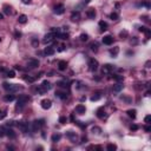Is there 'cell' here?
Masks as SVG:
<instances>
[{
	"label": "cell",
	"mask_w": 151,
	"mask_h": 151,
	"mask_svg": "<svg viewBox=\"0 0 151 151\" xmlns=\"http://www.w3.org/2000/svg\"><path fill=\"white\" fill-rule=\"evenodd\" d=\"M2 86H4V89L8 92H17V91H19V90H23V89H24L23 86H19V85H17V84H8V83H4Z\"/></svg>",
	"instance_id": "6da1fadb"
},
{
	"label": "cell",
	"mask_w": 151,
	"mask_h": 151,
	"mask_svg": "<svg viewBox=\"0 0 151 151\" xmlns=\"http://www.w3.org/2000/svg\"><path fill=\"white\" fill-rule=\"evenodd\" d=\"M28 99H30V97H28V96L21 94L19 98H18V100H17V109H21V107H24V106H25V104L28 102Z\"/></svg>",
	"instance_id": "7a4b0ae2"
},
{
	"label": "cell",
	"mask_w": 151,
	"mask_h": 151,
	"mask_svg": "<svg viewBox=\"0 0 151 151\" xmlns=\"http://www.w3.org/2000/svg\"><path fill=\"white\" fill-rule=\"evenodd\" d=\"M45 125V120L44 119H37L33 122V131H38L43 126Z\"/></svg>",
	"instance_id": "3957f363"
},
{
	"label": "cell",
	"mask_w": 151,
	"mask_h": 151,
	"mask_svg": "<svg viewBox=\"0 0 151 151\" xmlns=\"http://www.w3.org/2000/svg\"><path fill=\"white\" fill-rule=\"evenodd\" d=\"M98 66H99V64L96 59L92 58V59L89 60V70H90V71H92V72L97 71V70H98Z\"/></svg>",
	"instance_id": "277c9868"
},
{
	"label": "cell",
	"mask_w": 151,
	"mask_h": 151,
	"mask_svg": "<svg viewBox=\"0 0 151 151\" xmlns=\"http://www.w3.org/2000/svg\"><path fill=\"white\" fill-rule=\"evenodd\" d=\"M54 38H56V34L52 32L47 33L45 37H44V39H43V43L45 44V45H47V44H51L53 40H54Z\"/></svg>",
	"instance_id": "5b68a950"
},
{
	"label": "cell",
	"mask_w": 151,
	"mask_h": 151,
	"mask_svg": "<svg viewBox=\"0 0 151 151\" xmlns=\"http://www.w3.org/2000/svg\"><path fill=\"white\" fill-rule=\"evenodd\" d=\"M17 126H18V129H19L21 132H27L28 131V123H26V122H18V124H17Z\"/></svg>",
	"instance_id": "8992f818"
},
{
	"label": "cell",
	"mask_w": 151,
	"mask_h": 151,
	"mask_svg": "<svg viewBox=\"0 0 151 151\" xmlns=\"http://www.w3.org/2000/svg\"><path fill=\"white\" fill-rule=\"evenodd\" d=\"M39 66V61L37 59H30L27 63V69L28 70H33V69H37Z\"/></svg>",
	"instance_id": "52a82bcc"
},
{
	"label": "cell",
	"mask_w": 151,
	"mask_h": 151,
	"mask_svg": "<svg viewBox=\"0 0 151 151\" xmlns=\"http://www.w3.org/2000/svg\"><path fill=\"white\" fill-rule=\"evenodd\" d=\"M66 137L69 138L72 143H76L77 142V139H78V136H77V133L73 131H67L66 132Z\"/></svg>",
	"instance_id": "ba28073f"
},
{
	"label": "cell",
	"mask_w": 151,
	"mask_h": 151,
	"mask_svg": "<svg viewBox=\"0 0 151 151\" xmlns=\"http://www.w3.org/2000/svg\"><path fill=\"white\" fill-rule=\"evenodd\" d=\"M41 107L44 109V110H48L51 106H52V100L51 99H44V100H41Z\"/></svg>",
	"instance_id": "9c48e42d"
},
{
	"label": "cell",
	"mask_w": 151,
	"mask_h": 151,
	"mask_svg": "<svg viewBox=\"0 0 151 151\" xmlns=\"http://www.w3.org/2000/svg\"><path fill=\"white\" fill-rule=\"evenodd\" d=\"M64 12H65V7H64V5L59 4V5H57V6L54 7V13L56 14H63Z\"/></svg>",
	"instance_id": "30bf717a"
},
{
	"label": "cell",
	"mask_w": 151,
	"mask_h": 151,
	"mask_svg": "<svg viewBox=\"0 0 151 151\" xmlns=\"http://www.w3.org/2000/svg\"><path fill=\"white\" fill-rule=\"evenodd\" d=\"M97 117L100 119H104L107 117V115H106L105 110H104V107H100V109H98V111H97Z\"/></svg>",
	"instance_id": "8fae6325"
},
{
	"label": "cell",
	"mask_w": 151,
	"mask_h": 151,
	"mask_svg": "<svg viewBox=\"0 0 151 151\" xmlns=\"http://www.w3.org/2000/svg\"><path fill=\"white\" fill-rule=\"evenodd\" d=\"M112 70H113V66L110 65V64H106V65L103 66V70H102V72L104 73V74H109V73L111 72Z\"/></svg>",
	"instance_id": "7c38bea8"
},
{
	"label": "cell",
	"mask_w": 151,
	"mask_h": 151,
	"mask_svg": "<svg viewBox=\"0 0 151 151\" xmlns=\"http://www.w3.org/2000/svg\"><path fill=\"white\" fill-rule=\"evenodd\" d=\"M76 112H77L78 115H84L86 112V107L84 105H81V104H79V105L76 106Z\"/></svg>",
	"instance_id": "4fadbf2b"
},
{
	"label": "cell",
	"mask_w": 151,
	"mask_h": 151,
	"mask_svg": "<svg viewBox=\"0 0 151 151\" xmlns=\"http://www.w3.org/2000/svg\"><path fill=\"white\" fill-rule=\"evenodd\" d=\"M86 15L90 19H94L96 18V11H94V8H89L87 12H86Z\"/></svg>",
	"instance_id": "5bb4252c"
},
{
	"label": "cell",
	"mask_w": 151,
	"mask_h": 151,
	"mask_svg": "<svg viewBox=\"0 0 151 151\" xmlns=\"http://www.w3.org/2000/svg\"><path fill=\"white\" fill-rule=\"evenodd\" d=\"M54 53H56L54 48H53V47H50V46L45 47V50H44V54H46V56H53Z\"/></svg>",
	"instance_id": "9a60e30c"
},
{
	"label": "cell",
	"mask_w": 151,
	"mask_h": 151,
	"mask_svg": "<svg viewBox=\"0 0 151 151\" xmlns=\"http://www.w3.org/2000/svg\"><path fill=\"white\" fill-rule=\"evenodd\" d=\"M103 43H104L105 45H111L112 43H113V38H112L111 35H105V37L103 38Z\"/></svg>",
	"instance_id": "2e32d148"
},
{
	"label": "cell",
	"mask_w": 151,
	"mask_h": 151,
	"mask_svg": "<svg viewBox=\"0 0 151 151\" xmlns=\"http://www.w3.org/2000/svg\"><path fill=\"white\" fill-rule=\"evenodd\" d=\"M71 20H72V21H79V20H80V13H79L78 11H77V12H72V14H71Z\"/></svg>",
	"instance_id": "e0dca14e"
},
{
	"label": "cell",
	"mask_w": 151,
	"mask_h": 151,
	"mask_svg": "<svg viewBox=\"0 0 151 151\" xmlns=\"http://www.w3.org/2000/svg\"><path fill=\"white\" fill-rule=\"evenodd\" d=\"M66 67H67V63L64 61V60H60L59 63H58V69H59L60 71H65Z\"/></svg>",
	"instance_id": "ac0fdd59"
},
{
	"label": "cell",
	"mask_w": 151,
	"mask_h": 151,
	"mask_svg": "<svg viewBox=\"0 0 151 151\" xmlns=\"http://www.w3.org/2000/svg\"><path fill=\"white\" fill-rule=\"evenodd\" d=\"M126 113H128V116H129L130 118H132V119H135V118H136V116H137V115H136V113H137V111H136L135 109L128 110V111H126Z\"/></svg>",
	"instance_id": "d6986e66"
},
{
	"label": "cell",
	"mask_w": 151,
	"mask_h": 151,
	"mask_svg": "<svg viewBox=\"0 0 151 151\" xmlns=\"http://www.w3.org/2000/svg\"><path fill=\"white\" fill-rule=\"evenodd\" d=\"M41 86L45 89L46 91H48V90H51V89H52L51 83H50V81H47V80H44V81H43V84H41Z\"/></svg>",
	"instance_id": "ffe728a7"
},
{
	"label": "cell",
	"mask_w": 151,
	"mask_h": 151,
	"mask_svg": "<svg viewBox=\"0 0 151 151\" xmlns=\"http://www.w3.org/2000/svg\"><path fill=\"white\" fill-rule=\"evenodd\" d=\"M123 87H124V85H123L122 83H117L116 85L113 86V91L115 92H120L122 90H123Z\"/></svg>",
	"instance_id": "44dd1931"
},
{
	"label": "cell",
	"mask_w": 151,
	"mask_h": 151,
	"mask_svg": "<svg viewBox=\"0 0 151 151\" xmlns=\"http://www.w3.org/2000/svg\"><path fill=\"white\" fill-rule=\"evenodd\" d=\"M118 52H119V47H113V48H111V50H110V53H111V56L113 57V58H116V57H117Z\"/></svg>",
	"instance_id": "7402d4cb"
},
{
	"label": "cell",
	"mask_w": 151,
	"mask_h": 151,
	"mask_svg": "<svg viewBox=\"0 0 151 151\" xmlns=\"http://www.w3.org/2000/svg\"><path fill=\"white\" fill-rule=\"evenodd\" d=\"M18 21H19V24H26L27 17L25 14H21V15H19V18H18Z\"/></svg>",
	"instance_id": "603a6c76"
},
{
	"label": "cell",
	"mask_w": 151,
	"mask_h": 151,
	"mask_svg": "<svg viewBox=\"0 0 151 151\" xmlns=\"http://www.w3.org/2000/svg\"><path fill=\"white\" fill-rule=\"evenodd\" d=\"M60 138H61V135H60V133H54L51 139H52L53 143H57V142H59L60 140Z\"/></svg>",
	"instance_id": "cb8c5ba5"
},
{
	"label": "cell",
	"mask_w": 151,
	"mask_h": 151,
	"mask_svg": "<svg viewBox=\"0 0 151 151\" xmlns=\"http://www.w3.org/2000/svg\"><path fill=\"white\" fill-rule=\"evenodd\" d=\"M4 13L7 14V15H10V14L12 13V8H11V6L5 5V6H4Z\"/></svg>",
	"instance_id": "d4e9b609"
},
{
	"label": "cell",
	"mask_w": 151,
	"mask_h": 151,
	"mask_svg": "<svg viewBox=\"0 0 151 151\" xmlns=\"http://www.w3.org/2000/svg\"><path fill=\"white\" fill-rule=\"evenodd\" d=\"M67 84H69V81H67L66 79H64V80H60V81H58V83H57V85L60 86V87H66V86H69Z\"/></svg>",
	"instance_id": "484cf974"
},
{
	"label": "cell",
	"mask_w": 151,
	"mask_h": 151,
	"mask_svg": "<svg viewBox=\"0 0 151 151\" xmlns=\"http://www.w3.org/2000/svg\"><path fill=\"white\" fill-rule=\"evenodd\" d=\"M99 27L102 28V31H106L107 30V24H106L105 21H99Z\"/></svg>",
	"instance_id": "4316f807"
},
{
	"label": "cell",
	"mask_w": 151,
	"mask_h": 151,
	"mask_svg": "<svg viewBox=\"0 0 151 151\" xmlns=\"http://www.w3.org/2000/svg\"><path fill=\"white\" fill-rule=\"evenodd\" d=\"M56 96H57V97H59L60 99H63V100L67 98V94H66V93H64V92H56Z\"/></svg>",
	"instance_id": "83f0119b"
},
{
	"label": "cell",
	"mask_w": 151,
	"mask_h": 151,
	"mask_svg": "<svg viewBox=\"0 0 151 151\" xmlns=\"http://www.w3.org/2000/svg\"><path fill=\"white\" fill-rule=\"evenodd\" d=\"M6 135L8 136V137H11V138H15V133H14V131L12 130V129H7Z\"/></svg>",
	"instance_id": "f1b7e54d"
},
{
	"label": "cell",
	"mask_w": 151,
	"mask_h": 151,
	"mask_svg": "<svg viewBox=\"0 0 151 151\" xmlns=\"http://www.w3.org/2000/svg\"><path fill=\"white\" fill-rule=\"evenodd\" d=\"M90 47H91V50L93 52H97V51H98V44H97V43H91V44H90Z\"/></svg>",
	"instance_id": "f546056e"
},
{
	"label": "cell",
	"mask_w": 151,
	"mask_h": 151,
	"mask_svg": "<svg viewBox=\"0 0 151 151\" xmlns=\"http://www.w3.org/2000/svg\"><path fill=\"white\" fill-rule=\"evenodd\" d=\"M24 79H25L26 81H28V83H34V81H35V79H37V77H30V76L27 77V76H25V77H24Z\"/></svg>",
	"instance_id": "4dcf8cb0"
},
{
	"label": "cell",
	"mask_w": 151,
	"mask_h": 151,
	"mask_svg": "<svg viewBox=\"0 0 151 151\" xmlns=\"http://www.w3.org/2000/svg\"><path fill=\"white\" fill-rule=\"evenodd\" d=\"M4 100L5 102H12V100H14V96L13 94H7L4 97Z\"/></svg>",
	"instance_id": "1f68e13d"
},
{
	"label": "cell",
	"mask_w": 151,
	"mask_h": 151,
	"mask_svg": "<svg viewBox=\"0 0 151 151\" xmlns=\"http://www.w3.org/2000/svg\"><path fill=\"white\" fill-rule=\"evenodd\" d=\"M57 38H60V39H63V40H66V39H69V34H67V33H59Z\"/></svg>",
	"instance_id": "d6a6232c"
},
{
	"label": "cell",
	"mask_w": 151,
	"mask_h": 151,
	"mask_svg": "<svg viewBox=\"0 0 151 151\" xmlns=\"http://www.w3.org/2000/svg\"><path fill=\"white\" fill-rule=\"evenodd\" d=\"M99 99H100V94H99V93H94L91 97V102H97Z\"/></svg>",
	"instance_id": "836d02e7"
},
{
	"label": "cell",
	"mask_w": 151,
	"mask_h": 151,
	"mask_svg": "<svg viewBox=\"0 0 151 151\" xmlns=\"http://www.w3.org/2000/svg\"><path fill=\"white\" fill-rule=\"evenodd\" d=\"M92 132H93V133H96V135H100L102 129H100V128H98V126H94V128H92Z\"/></svg>",
	"instance_id": "e575fe53"
},
{
	"label": "cell",
	"mask_w": 151,
	"mask_h": 151,
	"mask_svg": "<svg viewBox=\"0 0 151 151\" xmlns=\"http://www.w3.org/2000/svg\"><path fill=\"white\" fill-rule=\"evenodd\" d=\"M126 37H128V31H122V32L119 33V38H120V39H125V38H126Z\"/></svg>",
	"instance_id": "d590c367"
},
{
	"label": "cell",
	"mask_w": 151,
	"mask_h": 151,
	"mask_svg": "<svg viewBox=\"0 0 151 151\" xmlns=\"http://www.w3.org/2000/svg\"><path fill=\"white\" fill-rule=\"evenodd\" d=\"M107 150H109V151H115V150H117V145H115V144H109V145H107Z\"/></svg>",
	"instance_id": "8d00e7d4"
},
{
	"label": "cell",
	"mask_w": 151,
	"mask_h": 151,
	"mask_svg": "<svg viewBox=\"0 0 151 151\" xmlns=\"http://www.w3.org/2000/svg\"><path fill=\"white\" fill-rule=\"evenodd\" d=\"M37 91L39 92L40 94H44L45 92H47V91H46V90H45V89H44V87H43V86H41V85H40V86H38V87H37Z\"/></svg>",
	"instance_id": "74e56055"
},
{
	"label": "cell",
	"mask_w": 151,
	"mask_h": 151,
	"mask_svg": "<svg viewBox=\"0 0 151 151\" xmlns=\"http://www.w3.org/2000/svg\"><path fill=\"white\" fill-rule=\"evenodd\" d=\"M87 39H89V35H87L86 33H83V34H80V40H81V41H86Z\"/></svg>",
	"instance_id": "f35d334b"
},
{
	"label": "cell",
	"mask_w": 151,
	"mask_h": 151,
	"mask_svg": "<svg viewBox=\"0 0 151 151\" xmlns=\"http://www.w3.org/2000/svg\"><path fill=\"white\" fill-rule=\"evenodd\" d=\"M113 79L117 80V81H123V80H124V77H123V76H113Z\"/></svg>",
	"instance_id": "ab89813d"
},
{
	"label": "cell",
	"mask_w": 151,
	"mask_h": 151,
	"mask_svg": "<svg viewBox=\"0 0 151 151\" xmlns=\"http://www.w3.org/2000/svg\"><path fill=\"white\" fill-rule=\"evenodd\" d=\"M7 77H8V78H14V77H15V72H14V71H8V72H7Z\"/></svg>",
	"instance_id": "60d3db41"
},
{
	"label": "cell",
	"mask_w": 151,
	"mask_h": 151,
	"mask_svg": "<svg viewBox=\"0 0 151 151\" xmlns=\"http://www.w3.org/2000/svg\"><path fill=\"white\" fill-rule=\"evenodd\" d=\"M110 18H111L112 20H117V19H118V14H117V13H115V12H113V13H111V14H110Z\"/></svg>",
	"instance_id": "b9f144b4"
},
{
	"label": "cell",
	"mask_w": 151,
	"mask_h": 151,
	"mask_svg": "<svg viewBox=\"0 0 151 151\" xmlns=\"http://www.w3.org/2000/svg\"><path fill=\"white\" fill-rule=\"evenodd\" d=\"M74 123L78 125L79 128H81V129H85V128H86V124H83L81 122H78V120H77V122H74Z\"/></svg>",
	"instance_id": "7bdbcfd3"
},
{
	"label": "cell",
	"mask_w": 151,
	"mask_h": 151,
	"mask_svg": "<svg viewBox=\"0 0 151 151\" xmlns=\"http://www.w3.org/2000/svg\"><path fill=\"white\" fill-rule=\"evenodd\" d=\"M144 122L146 123V124H150V122H151V116L150 115H148L146 117L144 118Z\"/></svg>",
	"instance_id": "ee69618b"
},
{
	"label": "cell",
	"mask_w": 151,
	"mask_h": 151,
	"mask_svg": "<svg viewBox=\"0 0 151 151\" xmlns=\"http://www.w3.org/2000/svg\"><path fill=\"white\" fill-rule=\"evenodd\" d=\"M66 122H67V118H66V117H60V118H59V123H60V124H65Z\"/></svg>",
	"instance_id": "f6af8a7d"
},
{
	"label": "cell",
	"mask_w": 151,
	"mask_h": 151,
	"mask_svg": "<svg viewBox=\"0 0 151 151\" xmlns=\"http://www.w3.org/2000/svg\"><path fill=\"white\" fill-rule=\"evenodd\" d=\"M6 117V111H0V119H4Z\"/></svg>",
	"instance_id": "bcb514c9"
},
{
	"label": "cell",
	"mask_w": 151,
	"mask_h": 151,
	"mask_svg": "<svg viewBox=\"0 0 151 151\" xmlns=\"http://www.w3.org/2000/svg\"><path fill=\"white\" fill-rule=\"evenodd\" d=\"M38 44H39V41H38V40H35V39L32 40V45L34 46V47H38Z\"/></svg>",
	"instance_id": "7dc6e473"
},
{
	"label": "cell",
	"mask_w": 151,
	"mask_h": 151,
	"mask_svg": "<svg viewBox=\"0 0 151 151\" xmlns=\"http://www.w3.org/2000/svg\"><path fill=\"white\" fill-rule=\"evenodd\" d=\"M130 129H131V130H133V131H136V130L138 129V126H137V125L133 124V125H131V126H130Z\"/></svg>",
	"instance_id": "c3c4849f"
},
{
	"label": "cell",
	"mask_w": 151,
	"mask_h": 151,
	"mask_svg": "<svg viewBox=\"0 0 151 151\" xmlns=\"http://www.w3.org/2000/svg\"><path fill=\"white\" fill-rule=\"evenodd\" d=\"M64 50H65V46H64V45H60V46H59V48H58V51H59V52L64 51Z\"/></svg>",
	"instance_id": "681fc988"
},
{
	"label": "cell",
	"mask_w": 151,
	"mask_h": 151,
	"mask_svg": "<svg viewBox=\"0 0 151 151\" xmlns=\"http://www.w3.org/2000/svg\"><path fill=\"white\" fill-rule=\"evenodd\" d=\"M146 30H148V28H146V27H144V26L139 27V31H140V32H145V31H146Z\"/></svg>",
	"instance_id": "f907efd6"
},
{
	"label": "cell",
	"mask_w": 151,
	"mask_h": 151,
	"mask_svg": "<svg viewBox=\"0 0 151 151\" xmlns=\"http://www.w3.org/2000/svg\"><path fill=\"white\" fill-rule=\"evenodd\" d=\"M145 131H146V132H150L151 131V128L149 126V125H146V126H145Z\"/></svg>",
	"instance_id": "816d5d0a"
},
{
	"label": "cell",
	"mask_w": 151,
	"mask_h": 151,
	"mask_svg": "<svg viewBox=\"0 0 151 151\" xmlns=\"http://www.w3.org/2000/svg\"><path fill=\"white\" fill-rule=\"evenodd\" d=\"M21 1H23V2H24V4H31V1H32V0H21Z\"/></svg>",
	"instance_id": "f5cc1de1"
},
{
	"label": "cell",
	"mask_w": 151,
	"mask_h": 151,
	"mask_svg": "<svg viewBox=\"0 0 151 151\" xmlns=\"http://www.w3.org/2000/svg\"><path fill=\"white\" fill-rule=\"evenodd\" d=\"M20 35H21V33L20 32H15V37H17V39H19Z\"/></svg>",
	"instance_id": "db71d44e"
},
{
	"label": "cell",
	"mask_w": 151,
	"mask_h": 151,
	"mask_svg": "<svg viewBox=\"0 0 151 151\" xmlns=\"http://www.w3.org/2000/svg\"><path fill=\"white\" fill-rule=\"evenodd\" d=\"M1 19H4V14H2V13H0V20H1Z\"/></svg>",
	"instance_id": "11a10c76"
},
{
	"label": "cell",
	"mask_w": 151,
	"mask_h": 151,
	"mask_svg": "<svg viewBox=\"0 0 151 151\" xmlns=\"http://www.w3.org/2000/svg\"><path fill=\"white\" fill-rule=\"evenodd\" d=\"M1 131H2V129H1V128H0V133H1Z\"/></svg>",
	"instance_id": "9f6ffc18"
},
{
	"label": "cell",
	"mask_w": 151,
	"mask_h": 151,
	"mask_svg": "<svg viewBox=\"0 0 151 151\" xmlns=\"http://www.w3.org/2000/svg\"><path fill=\"white\" fill-rule=\"evenodd\" d=\"M0 41H1V38H0Z\"/></svg>",
	"instance_id": "6f0895ef"
}]
</instances>
